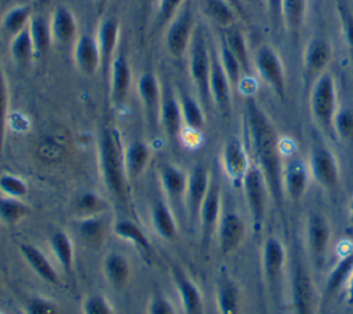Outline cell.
Segmentation results:
<instances>
[{
  "label": "cell",
  "mask_w": 353,
  "mask_h": 314,
  "mask_svg": "<svg viewBox=\"0 0 353 314\" xmlns=\"http://www.w3.org/2000/svg\"><path fill=\"white\" fill-rule=\"evenodd\" d=\"M72 56L74 66L84 76H92L101 67V54L94 34H79L73 41Z\"/></svg>",
  "instance_id": "d6986e66"
},
{
  "label": "cell",
  "mask_w": 353,
  "mask_h": 314,
  "mask_svg": "<svg viewBox=\"0 0 353 314\" xmlns=\"http://www.w3.org/2000/svg\"><path fill=\"white\" fill-rule=\"evenodd\" d=\"M196 25L189 8H181L178 14L167 23L164 44L171 58L179 59L188 54Z\"/></svg>",
  "instance_id": "52a82bcc"
},
{
  "label": "cell",
  "mask_w": 353,
  "mask_h": 314,
  "mask_svg": "<svg viewBox=\"0 0 353 314\" xmlns=\"http://www.w3.org/2000/svg\"><path fill=\"white\" fill-rule=\"evenodd\" d=\"M347 218H349V223L353 226V197L350 198L347 205Z\"/></svg>",
  "instance_id": "91938a15"
},
{
  "label": "cell",
  "mask_w": 353,
  "mask_h": 314,
  "mask_svg": "<svg viewBox=\"0 0 353 314\" xmlns=\"http://www.w3.org/2000/svg\"><path fill=\"white\" fill-rule=\"evenodd\" d=\"M112 233L119 240L134 245L143 258L152 259V255H153L152 244L146 237L145 231L141 229V226L137 222L127 218L116 219L113 220V224H112Z\"/></svg>",
  "instance_id": "f1b7e54d"
},
{
  "label": "cell",
  "mask_w": 353,
  "mask_h": 314,
  "mask_svg": "<svg viewBox=\"0 0 353 314\" xmlns=\"http://www.w3.org/2000/svg\"><path fill=\"white\" fill-rule=\"evenodd\" d=\"M120 36V25L119 21L113 17L103 18L97 29V43L101 54V67L103 70H109L113 58L116 56V48Z\"/></svg>",
  "instance_id": "4316f807"
},
{
  "label": "cell",
  "mask_w": 353,
  "mask_h": 314,
  "mask_svg": "<svg viewBox=\"0 0 353 314\" xmlns=\"http://www.w3.org/2000/svg\"><path fill=\"white\" fill-rule=\"evenodd\" d=\"M353 271V249L347 253L342 255L334 269L330 271L327 282H325V292L332 293L341 288L342 284H346L349 275Z\"/></svg>",
  "instance_id": "ee69618b"
},
{
  "label": "cell",
  "mask_w": 353,
  "mask_h": 314,
  "mask_svg": "<svg viewBox=\"0 0 353 314\" xmlns=\"http://www.w3.org/2000/svg\"><path fill=\"white\" fill-rule=\"evenodd\" d=\"M222 213V196L221 187L216 180L211 178L208 191L203 200V204L199 211V231H200V244L201 248H207L216 233L218 222Z\"/></svg>",
  "instance_id": "9c48e42d"
},
{
  "label": "cell",
  "mask_w": 353,
  "mask_h": 314,
  "mask_svg": "<svg viewBox=\"0 0 353 314\" xmlns=\"http://www.w3.org/2000/svg\"><path fill=\"white\" fill-rule=\"evenodd\" d=\"M48 245L63 274L70 277L74 264V247L70 236L65 230H55L48 238Z\"/></svg>",
  "instance_id": "d6a6232c"
},
{
  "label": "cell",
  "mask_w": 353,
  "mask_h": 314,
  "mask_svg": "<svg viewBox=\"0 0 353 314\" xmlns=\"http://www.w3.org/2000/svg\"><path fill=\"white\" fill-rule=\"evenodd\" d=\"M200 11L211 23L222 29L234 26L240 17L226 0H200Z\"/></svg>",
  "instance_id": "e575fe53"
},
{
  "label": "cell",
  "mask_w": 353,
  "mask_h": 314,
  "mask_svg": "<svg viewBox=\"0 0 353 314\" xmlns=\"http://www.w3.org/2000/svg\"><path fill=\"white\" fill-rule=\"evenodd\" d=\"M112 224L113 220L109 218V213L73 219V227L77 237L91 249H98L105 244L109 233H112Z\"/></svg>",
  "instance_id": "e0dca14e"
},
{
  "label": "cell",
  "mask_w": 353,
  "mask_h": 314,
  "mask_svg": "<svg viewBox=\"0 0 353 314\" xmlns=\"http://www.w3.org/2000/svg\"><path fill=\"white\" fill-rule=\"evenodd\" d=\"M178 99H179L181 112H182L183 128L201 131L205 125V116H204L201 103L185 91H182L178 95Z\"/></svg>",
  "instance_id": "74e56055"
},
{
  "label": "cell",
  "mask_w": 353,
  "mask_h": 314,
  "mask_svg": "<svg viewBox=\"0 0 353 314\" xmlns=\"http://www.w3.org/2000/svg\"><path fill=\"white\" fill-rule=\"evenodd\" d=\"M291 304L295 314H314L316 311V288L301 263H295L291 270Z\"/></svg>",
  "instance_id": "8fae6325"
},
{
  "label": "cell",
  "mask_w": 353,
  "mask_h": 314,
  "mask_svg": "<svg viewBox=\"0 0 353 314\" xmlns=\"http://www.w3.org/2000/svg\"><path fill=\"white\" fill-rule=\"evenodd\" d=\"M331 240V226L321 213H312L306 222V245L312 260L321 266L325 260Z\"/></svg>",
  "instance_id": "2e32d148"
},
{
  "label": "cell",
  "mask_w": 353,
  "mask_h": 314,
  "mask_svg": "<svg viewBox=\"0 0 353 314\" xmlns=\"http://www.w3.org/2000/svg\"><path fill=\"white\" fill-rule=\"evenodd\" d=\"M188 70L192 83L197 91L200 103L207 106L211 102L210 96V70H211V50L200 26H196L189 50H188Z\"/></svg>",
  "instance_id": "3957f363"
},
{
  "label": "cell",
  "mask_w": 353,
  "mask_h": 314,
  "mask_svg": "<svg viewBox=\"0 0 353 314\" xmlns=\"http://www.w3.org/2000/svg\"><path fill=\"white\" fill-rule=\"evenodd\" d=\"M8 51H10L11 59L15 65L26 67L28 65L32 63V61L34 58V51H33V44H32V40L29 36L28 26L11 37Z\"/></svg>",
  "instance_id": "ab89813d"
},
{
  "label": "cell",
  "mask_w": 353,
  "mask_h": 314,
  "mask_svg": "<svg viewBox=\"0 0 353 314\" xmlns=\"http://www.w3.org/2000/svg\"><path fill=\"white\" fill-rule=\"evenodd\" d=\"M185 146L193 149L201 143V131H194L189 128H183L179 139Z\"/></svg>",
  "instance_id": "11a10c76"
},
{
  "label": "cell",
  "mask_w": 353,
  "mask_h": 314,
  "mask_svg": "<svg viewBox=\"0 0 353 314\" xmlns=\"http://www.w3.org/2000/svg\"><path fill=\"white\" fill-rule=\"evenodd\" d=\"M285 266V248L283 242L270 236L266 238L262 247V270L268 285L276 289L280 284L283 270Z\"/></svg>",
  "instance_id": "44dd1931"
},
{
  "label": "cell",
  "mask_w": 353,
  "mask_h": 314,
  "mask_svg": "<svg viewBox=\"0 0 353 314\" xmlns=\"http://www.w3.org/2000/svg\"><path fill=\"white\" fill-rule=\"evenodd\" d=\"M268 12L273 22L283 23V0H268Z\"/></svg>",
  "instance_id": "9f6ffc18"
},
{
  "label": "cell",
  "mask_w": 353,
  "mask_h": 314,
  "mask_svg": "<svg viewBox=\"0 0 353 314\" xmlns=\"http://www.w3.org/2000/svg\"><path fill=\"white\" fill-rule=\"evenodd\" d=\"M332 58V45L323 36H313L303 51V70L309 77H319L325 72Z\"/></svg>",
  "instance_id": "d4e9b609"
},
{
  "label": "cell",
  "mask_w": 353,
  "mask_h": 314,
  "mask_svg": "<svg viewBox=\"0 0 353 314\" xmlns=\"http://www.w3.org/2000/svg\"><path fill=\"white\" fill-rule=\"evenodd\" d=\"M28 191V183L21 176L8 172L0 174V193L4 197L22 200L26 197Z\"/></svg>",
  "instance_id": "681fc988"
},
{
  "label": "cell",
  "mask_w": 353,
  "mask_h": 314,
  "mask_svg": "<svg viewBox=\"0 0 353 314\" xmlns=\"http://www.w3.org/2000/svg\"><path fill=\"white\" fill-rule=\"evenodd\" d=\"M48 21L52 43L63 45L74 41V39L77 37V22L73 12L68 7H55Z\"/></svg>",
  "instance_id": "f546056e"
},
{
  "label": "cell",
  "mask_w": 353,
  "mask_h": 314,
  "mask_svg": "<svg viewBox=\"0 0 353 314\" xmlns=\"http://www.w3.org/2000/svg\"><path fill=\"white\" fill-rule=\"evenodd\" d=\"M346 302L349 304H353V271L346 281Z\"/></svg>",
  "instance_id": "6f0895ef"
},
{
  "label": "cell",
  "mask_w": 353,
  "mask_h": 314,
  "mask_svg": "<svg viewBox=\"0 0 353 314\" xmlns=\"http://www.w3.org/2000/svg\"><path fill=\"white\" fill-rule=\"evenodd\" d=\"M254 67L256 74L273 91V94L284 101L285 98V72L279 52L268 43L261 44L254 52Z\"/></svg>",
  "instance_id": "5b68a950"
},
{
  "label": "cell",
  "mask_w": 353,
  "mask_h": 314,
  "mask_svg": "<svg viewBox=\"0 0 353 314\" xmlns=\"http://www.w3.org/2000/svg\"><path fill=\"white\" fill-rule=\"evenodd\" d=\"M221 165L226 178L234 186H241L243 178L247 174L251 163L247 149L239 138L230 136L223 143L221 151Z\"/></svg>",
  "instance_id": "7c38bea8"
},
{
  "label": "cell",
  "mask_w": 353,
  "mask_h": 314,
  "mask_svg": "<svg viewBox=\"0 0 353 314\" xmlns=\"http://www.w3.org/2000/svg\"><path fill=\"white\" fill-rule=\"evenodd\" d=\"M216 54H218L221 66H222L223 72L226 73V76H228V78H229V81L232 84V88L233 87L237 88L240 81L244 77V70H243L241 65L239 63L236 56L229 51V48L225 45L223 41H221Z\"/></svg>",
  "instance_id": "7dc6e473"
},
{
  "label": "cell",
  "mask_w": 353,
  "mask_h": 314,
  "mask_svg": "<svg viewBox=\"0 0 353 314\" xmlns=\"http://www.w3.org/2000/svg\"><path fill=\"white\" fill-rule=\"evenodd\" d=\"M306 15V0H283V25L291 34H298Z\"/></svg>",
  "instance_id": "7bdbcfd3"
},
{
  "label": "cell",
  "mask_w": 353,
  "mask_h": 314,
  "mask_svg": "<svg viewBox=\"0 0 353 314\" xmlns=\"http://www.w3.org/2000/svg\"><path fill=\"white\" fill-rule=\"evenodd\" d=\"M240 187L243 189L252 223L256 229H259L265 220L266 205L270 193L262 171L255 164L250 165Z\"/></svg>",
  "instance_id": "8992f818"
},
{
  "label": "cell",
  "mask_w": 353,
  "mask_h": 314,
  "mask_svg": "<svg viewBox=\"0 0 353 314\" xmlns=\"http://www.w3.org/2000/svg\"><path fill=\"white\" fill-rule=\"evenodd\" d=\"M137 92L148 125L152 129H156L157 127H160V103L163 92V88L156 74L150 72L142 73L137 83Z\"/></svg>",
  "instance_id": "4fadbf2b"
},
{
  "label": "cell",
  "mask_w": 353,
  "mask_h": 314,
  "mask_svg": "<svg viewBox=\"0 0 353 314\" xmlns=\"http://www.w3.org/2000/svg\"><path fill=\"white\" fill-rule=\"evenodd\" d=\"M310 114L324 131H332V120L338 110L336 83L331 73L324 72L314 78L309 96Z\"/></svg>",
  "instance_id": "277c9868"
},
{
  "label": "cell",
  "mask_w": 353,
  "mask_h": 314,
  "mask_svg": "<svg viewBox=\"0 0 353 314\" xmlns=\"http://www.w3.org/2000/svg\"><path fill=\"white\" fill-rule=\"evenodd\" d=\"M25 314H59L58 306L54 300L46 296H32L25 303Z\"/></svg>",
  "instance_id": "f5cc1de1"
},
{
  "label": "cell",
  "mask_w": 353,
  "mask_h": 314,
  "mask_svg": "<svg viewBox=\"0 0 353 314\" xmlns=\"http://www.w3.org/2000/svg\"><path fill=\"white\" fill-rule=\"evenodd\" d=\"M8 107H10V94H8V84L7 77L3 70L1 56H0V154L4 147L7 124H8Z\"/></svg>",
  "instance_id": "c3c4849f"
},
{
  "label": "cell",
  "mask_w": 353,
  "mask_h": 314,
  "mask_svg": "<svg viewBox=\"0 0 353 314\" xmlns=\"http://www.w3.org/2000/svg\"><path fill=\"white\" fill-rule=\"evenodd\" d=\"M30 213V207L19 198L0 197V220L6 224H15Z\"/></svg>",
  "instance_id": "f6af8a7d"
},
{
  "label": "cell",
  "mask_w": 353,
  "mask_h": 314,
  "mask_svg": "<svg viewBox=\"0 0 353 314\" xmlns=\"http://www.w3.org/2000/svg\"><path fill=\"white\" fill-rule=\"evenodd\" d=\"M152 229L161 240L172 241L178 236V223L172 208L164 200H156L150 207Z\"/></svg>",
  "instance_id": "4dcf8cb0"
},
{
  "label": "cell",
  "mask_w": 353,
  "mask_h": 314,
  "mask_svg": "<svg viewBox=\"0 0 353 314\" xmlns=\"http://www.w3.org/2000/svg\"><path fill=\"white\" fill-rule=\"evenodd\" d=\"M18 252L26 262V264L30 267V270L44 282L50 285H58L59 284V274L54 269L52 263L48 260V258L44 255L41 249L37 247L21 242L18 244Z\"/></svg>",
  "instance_id": "83f0119b"
},
{
  "label": "cell",
  "mask_w": 353,
  "mask_h": 314,
  "mask_svg": "<svg viewBox=\"0 0 353 314\" xmlns=\"http://www.w3.org/2000/svg\"><path fill=\"white\" fill-rule=\"evenodd\" d=\"M335 10L339 21L341 34L349 54V59L353 65V1L352 0H335Z\"/></svg>",
  "instance_id": "60d3db41"
},
{
  "label": "cell",
  "mask_w": 353,
  "mask_h": 314,
  "mask_svg": "<svg viewBox=\"0 0 353 314\" xmlns=\"http://www.w3.org/2000/svg\"><path fill=\"white\" fill-rule=\"evenodd\" d=\"M309 167L302 158H291L283 164V190L290 201H299L309 185Z\"/></svg>",
  "instance_id": "603a6c76"
},
{
  "label": "cell",
  "mask_w": 353,
  "mask_h": 314,
  "mask_svg": "<svg viewBox=\"0 0 353 314\" xmlns=\"http://www.w3.org/2000/svg\"><path fill=\"white\" fill-rule=\"evenodd\" d=\"M160 127L170 142H178L183 131V120L178 95L168 88H163L160 103Z\"/></svg>",
  "instance_id": "ac0fdd59"
},
{
  "label": "cell",
  "mask_w": 353,
  "mask_h": 314,
  "mask_svg": "<svg viewBox=\"0 0 353 314\" xmlns=\"http://www.w3.org/2000/svg\"><path fill=\"white\" fill-rule=\"evenodd\" d=\"M185 0H157V21L168 23L181 10Z\"/></svg>",
  "instance_id": "db71d44e"
},
{
  "label": "cell",
  "mask_w": 353,
  "mask_h": 314,
  "mask_svg": "<svg viewBox=\"0 0 353 314\" xmlns=\"http://www.w3.org/2000/svg\"><path fill=\"white\" fill-rule=\"evenodd\" d=\"M109 98L113 106L120 107L125 103L131 87V67L128 59L119 54L113 58L109 67Z\"/></svg>",
  "instance_id": "7402d4cb"
},
{
  "label": "cell",
  "mask_w": 353,
  "mask_h": 314,
  "mask_svg": "<svg viewBox=\"0 0 353 314\" xmlns=\"http://www.w3.org/2000/svg\"><path fill=\"white\" fill-rule=\"evenodd\" d=\"M215 300L219 314H240L241 293L237 284L229 277H221L215 288Z\"/></svg>",
  "instance_id": "d590c367"
},
{
  "label": "cell",
  "mask_w": 353,
  "mask_h": 314,
  "mask_svg": "<svg viewBox=\"0 0 353 314\" xmlns=\"http://www.w3.org/2000/svg\"><path fill=\"white\" fill-rule=\"evenodd\" d=\"M0 314H4V313H1V311H0Z\"/></svg>",
  "instance_id": "94428289"
},
{
  "label": "cell",
  "mask_w": 353,
  "mask_h": 314,
  "mask_svg": "<svg viewBox=\"0 0 353 314\" xmlns=\"http://www.w3.org/2000/svg\"><path fill=\"white\" fill-rule=\"evenodd\" d=\"M101 269L105 281L114 289L125 288L131 280V262L121 252H108L102 259Z\"/></svg>",
  "instance_id": "484cf974"
},
{
  "label": "cell",
  "mask_w": 353,
  "mask_h": 314,
  "mask_svg": "<svg viewBox=\"0 0 353 314\" xmlns=\"http://www.w3.org/2000/svg\"><path fill=\"white\" fill-rule=\"evenodd\" d=\"M245 222L237 212L232 209L222 211L215 233L221 253L226 256L239 249L245 238Z\"/></svg>",
  "instance_id": "5bb4252c"
},
{
  "label": "cell",
  "mask_w": 353,
  "mask_h": 314,
  "mask_svg": "<svg viewBox=\"0 0 353 314\" xmlns=\"http://www.w3.org/2000/svg\"><path fill=\"white\" fill-rule=\"evenodd\" d=\"M81 314H116V311L106 296L91 293L83 300Z\"/></svg>",
  "instance_id": "f907efd6"
},
{
  "label": "cell",
  "mask_w": 353,
  "mask_h": 314,
  "mask_svg": "<svg viewBox=\"0 0 353 314\" xmlns=\"http://www.w3.org/2000/svg\"><path fill=\"white\" fill-rule=\"evenodd\" d=\"M232 4V7L237 11L239 15H244V4L241 0H226Z\"/></svg>",
  "instance_id": "680465c9"
},
{
  "label": "cell",
  "mask_w": 353,
  "mask_h": 314,
  "mask_svg": "<svg viewBox=\"0 0 353 314\" xmlns=\"http://www.w3.org/2000/svg\"><path fill=\"white\" fill-rule=\"evenodd\" d=\"M211 183V175L205 165L197 164L188 174V185L183 198V209L186 218L192 226L197 224L199 211L203 200L208 191Z\"/></svg>",
  "instance_id": "30bf717a"
},
{
  "label": "cell",
  "mask_w": 353,
  "mask_h": 314,
  "mask_svg": "<svg viewBox=\"0 0 353 314\" xmlns=\"http://www.w3.org/2000/svg\"><path fill=\"white\" fill-rule=\"evenodd\" d=\"M170 271L183 314H204V300L197 284L178 264H172Z\"/></svg>",
  "instance_id": "9a60e30c"
},
{
  "label": "cell",
  "mask_w": 353,
  "mask_h": 314,
  "mask_svg": "<svg viewBox=\"0 0 353 314\" xmlns=\"http://www.w3.org/2000/svg\"><path fill=\"white\" fill-rule=\"evenodd\" d=\"M332 131L339 140L353 143V106H338L332 120Z\"/></svg>",
  "instance_id": "bcb514c9"
},
{
  "label": "cell",
  "mask_w": 353,
  "mask_h": 314,
  "mask_svg": "<svg viewBox=\"0 0 353 314\" xmlns=\"http://www.w3.org/2000/svg\"><path fill=\"white\" fill-rule=\"evenodd\" d=\"M109 209H110V205L105 200V197H102L101 194L92 190H84L79 193L72 201L73 219L109 213Z\"/></svg>",
  "instance_id": "836d02e7"
},
{
  "label": "cell",
  "mask_w": 353,
  "mask_h": 314,
  "mask_svg": "<svg viewBox=\"0 0 353 314\" xmlns=\"http://www.w3.org/2000/svg\"><path fill=\"white\" fill-rule=\"evenodd\" d=\"M150 156V147L143 140H132L124 147V169L128 183H134L142 176Z\"/></svg>",
  "instance_id": "1f68e13d"
},
{
  "label": "cell",
  "mask_w": 353,
  "mask_h": 314,
  "mask_svg": "<svg viewBox=\"0 0 353 314\" xmlns=\"http://www.w3.org/2000/svg\"><path fill=\"white\" fill-rule=\"evenodd\" d=\"M28 30L33 44L34 58L44 56L52 44L50 21L41 14H32L28 23Z\"/></svg>",
  "instance_id": "8d00e7d4"
},
{
  "label": "cell",
  "mask_w": 353,
  "mask_h": 314,
  "mask_svg": "<svg viewBox=\"0 0 353 314\" xmlns=\"http://www.w3.org/2000/svg\"><path fill=\"white\" fill-rule=\"evenodd\" d=\"M30 17H32L30 6H28V4L14 6L4 12V15L0 21L1 29L12 37L28 26Z\"/></svg>",
  "instance_id": "b9f144b4"
},
{
  "label": "cell",
  "mask_w": 353,
  "mask_h": 314,
  "mask_svg": "<svg viewBox=\"0 0 353 314\" xmlns=\"http://www.w3.org/2000/svg\"><path fill=\"white\" fill-rule=\"evenodd\" d=\"M98 168L108 193L123 201L127 196L128 180L124 169V147L114 127H103L98 136Z\"/></svg>",
  "instance_id": "7a4b0ae2"
},
{
  "label": "cell",
  "mask_w": 353,
  "mask_h": 314,
  "mask_svg": "<svg viewBox=\"0 0 353 314\" xmlns=\"http://www.w3.org/2000/svg\"><path fill=\"white\" fill-rule=\"evenodd\" d=\"M244 123L250 151L255 165L262 171L272 200L277 207L283 205V156L277 131L254 96H245Z\"/></svg>",
  "instance_id": "6da1fadb"
},
{
  "label": "cell",
  "mask_w": 353,
  "mask_h": 314,
  "mask_svg": "<svg viewBox=\"0 0 353 314\" xmlns=\"http://www.w3.org/2000/svg\"><path fill=\"white\" fill-rule=\"evenodd\" d=\"M225 34L222 41L229 48V51L236 56L239 63L241 65L244 74H248L251 70V61H250V52L248 45L244 33L237 29L236 26H232L229 29H225Z\"/></svg>",
  "instance_id": "f35d334b"
},
{
  "label": "cell",
  "mask_w": 353,
  "mask_h": 314,
  "mask_svg": "<svg viewBox=\"0 0 353 314\" xmlns=\"http://www.w3.org/2000/svg\"><path fill=\"white\" fill-rule=\"evenodd\" d=\"M310 176L321 187L334 190L339 185L341 171L338 160L332 150L323 145H316L310 150L307 161Z\"/></svg>",
  "instance_id": "ba28073f"
},
{
  "label": "cell",
  "mask_w": 353,
  "mask_h": 314,
  "mask_svg": "<svg viewBox=\"0 0 353 314\" xmlns=\"http://www.w3.org/2000/svg\"><path fill=\"white\" fill-rule=\"evenodd\" d=\"M210 96L211 102L216 107V110L226 116L230 110V91H232V84L223 72L218 54L211 51V70H210Z\"/></svg>",
  "instance_id": "cb8c5ba5"
},
{
  "label": "cell",
  "mask_w": 353,
  "mask_h": 314,
  "mask_svg": "<svg viewBox=\"0 0 353 314\" xmlns=\"http://www.w3.org/2000/svg\"><path fill=\"white\" fill-rule=\"evenodd\" d=\"M146 314H176V310L163 291H153L148 299Z\"/></svg>",
  "instance_id": "816d5d0a"
},
{
  "label": "cell",
  "mask_w": 353,
  "mask_h": 314,
  "mask_svg": "<svg viewBox=\"0 0 353 314\" xmlns=\"http://www.w3.org/2000/svg\"><path fill=\"white\" fill-rule=\"evenodd\" d=\"M159 180L170 207H183L188 174L172 163H163L159 167Z\"/></svg>",
  "instance_id": "ffe728a7"
}]
</instances>
